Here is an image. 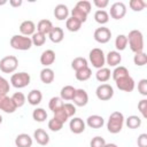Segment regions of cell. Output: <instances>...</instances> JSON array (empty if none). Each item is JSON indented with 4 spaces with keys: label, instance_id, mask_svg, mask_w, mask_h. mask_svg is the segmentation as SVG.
Listing matches in <instances>:
<instances>
[{
    "label": "cell",
    "instance_id": "obj_35",
    "mask_svg": "<svg viewBox=\"0 0 147 147\" xmlns=\"http://www.w3.org/2000/svg\"><path fill=\"white\" fill-rule=\"evenodd\" d=\"M10 98H11L14 105L16 106V108L23 107L24 103H25V101H26V98H25V95L22 92H15Z\"/></svg>",
    "mask_w": 147,
    "mask_h": 147
},
{
    "label": "cell",
    "instance_id": "obj_38",
    "mask_svg": "<svg viewBox=\"0 0 147 147\" xmlns=\"http://www.w3.org/2000/svg\"><path fill=\"white\" fill-rule=\"evenodd\" d=\"M129 6L133 11H141L147 6V2L144 0H131L129 2Z\"/></svg>",
    "mask_w": 147,
    "mask_h": 147
},
{
    "label": "cell",
    "instance_id": "obj_4",
    "mask_svg": "<svg viewBox=\"0 0 147 147\" xmlns=\"http://www.w3.org/2000/svg\"><path fill=\"white\" fill-rule=\"evenodd\" d=\"M88 57H90V62H91L92 67H94L96 69H101L106 64V55L101 48H98V47L93 48L90 52Z\"/></svg>",
    "mask_w": 147,
    "mask_h": 147
},
{
    "label": "cell",
    "instance_id": "obj_14",
    "mask_svg": "<svg viewBox=\"0 0 147 147\" xmlns=\"http://www.w3.org/2000/svg\"><path fill=\"white\" fill-rule=\"evenodd\" d=\"M20 32L22 36H25V37L32 36L36 32V24L30 20L23 21L20 25Z\"/></svg>",
    "mask_w": 147,
    "mask_h": 147
},
{
    "label": "cell",
    "instance_id": "obj_43",
    "mask_svg": "<svg viewBox=\"0 0 147 147\" xmlns=\"http://www.w3.org/2000/svg\"><path fill=\"white\" fill-rule=\"evenodd\" d=\"M54 118H56L57 121H60V122H62L63 124L68 121V115L65 114V111H64V109H63V107L62 108H60V109H57L56 111H54Z\"/></svg>",
    "mask_w": 147,
    "mask_h": 147
},
{
    "label": "cell",
    "instance_id": "obj_53",
    "mask_svg": "<svg viewBox=\"0 0 147 147\" xmlns=\"http://www.w3.org/2000/svg\"><path fill=\"white\" fill-rule=\"evenodd\" d=\"M6 2H7V1H6V0H2V1H0V5H5V3H6Z\"/></svg>",
    "mask_w": 147,
    "mask_h": 147
},
{
    "label": "cell",
    "instance_id": "obj_21",
    "mask_svg": "<svg viewBox=\"0 0 147 147\" xmlns=\"http://www.w3.org/2000/svg\"><path fill=\"white\" fill-rule=\"evenodd\" d=\"M48 37L51 39V41H53L54 44H59L63 40L64 38V32L62 30V28L60 26H53L52 31L48 33Z\"/></svg>",
    "mask_w": 147,
    "mask_h": 147
},
{
    "label": "cell",
    "instance_id": "obj_44",
    "mask_svg": "<svg viewBox=\"0 0 147 147\" xmlns=\"http://www.w3.org/2000/svg\"><path fill=\"white\" fill-rule=\"evenodd\" d=\"M10 85L8 83V80L6 78H3L2 76H0V95L2 94H7L9 92Z\"/></svg>",
    "mask_w": 147,
    "mask_h": 147
},
{
    "label": "cell",
    "instance_id": "obj_18",
    "mask_svg": "<svg viewBox=\"0 0 147 147\" xmlns=\"http://www.w3.org/2000/svg\"><path fill=\"white\" fill-rule=\"evenodd\" d=\"M86 124L91 129H101L105 124V119L100 115H91L86 119Z\"/></svg>",
    "mask_w": 147,
    "mask_h": 147
},
{
    "label": "cell",
    "instance_id": "obj_36",
    "mask_svg": "<svg viewBox=\"0 0 147 147\" xmlns=\"http://www.w3.org/2000/svg\"><path fill=\"white\" fill-rule=\"evenodd\" d=\"M63 105H64V102H63V100H62L60 96H53V98L49 100V102H48V107H49V109H51L53 113L56 111L57 109L62 108Z\"/></svg>",
    "mask_w": 147,
    "mask_h": 147
},
{
    "label": "cell",
    "instance_id": "obj_45",
    "mask_svg": "<svg viewBox=\"0 0 147 147\" xmlns=\"http://www.w3.org/2000/svg\"><path fill=\"white\" fill-rule=\"evenodd\" d=\"M106 144H107V142H106V140H105L102 137L96 136V137L92 138V140H91V142H90V146H91V147H105Z\"/></svg>",
    "mask_w": 147,
    "mask_h": 147
},
{
    "label": "cell",
    "instance_id": "obj_20",
    "mask_svg": "<svg viewBox=\"0 0 147 147\" xmlns=\"http://www.w3.org/2000/svg\"><path fill=\"white\" fill-rule=\"evenodd\" d=\"M37 32H39V33H41V34H44V36H46V34H48L51 31H52V29H53V23L49 21V20H40L39 22H38V24H37Z\"/></svg>",
    "mask_w": 147,
    "mask_h": 147
},
{
    "label": "cell",
    "instance_id": "obj_33",
    "mask_svg": "<svg viewBox=\"0 0 147 147\" xmlns=\"http://www.w3.org/2000/svg\"><path fill=\"white\" fill-rule=\"evenodd\" d=\"M32 118L36 121V122H45L47 119V113L44 108H36L33 111H32Z\"/></svg>",
    "mask_w": 147,
    "mask_h": 147
},
{
    "label": "cell",
    "instance_id": "obj_40",
    "mask_svg": "<svg viewBox=\"0 0 147 147\" xmlns=\"http://www.w3.org/2000/svg\"><path fill=\"white\" fill-rule=\"evenodd\" d=\"M31 41H32V45H34V46H42L46 41V36H44L39 32H34L31 37Z\"/></svg>",
    "mask_w": 147,
    "mask_h": 147
},
{
    "label": "cell",
    "instance_id": "obj_17",
    "mask_svg": "<svg viewBox=\"0 0 147 147\" xmlns=\"http://www.w3.org/2000/svg\"><path fill=\"white\" fill-rule=\"evenodd\" d=\"M54 16L59 21H64V20L67 21L68 16H69V8L67 7V5H64V3L56 5L54 8Z\"/></svg>",
    "mask_w": 147,
    "mask_h": 147
},
{
    "label": "cell",
    "instance_id": "obj_26",
    "mask_svg": "<svg viewBox=\"0 0 147 147\" xmlns=\"http://www.w3.org/2000/svg\"><path fill=\"white\" fill-rule=\"evenodd\" d=\"M82 22L75 17H68L65 21V28L70 31V32H77L80 30L82 28Z\"/></svg>",
    "mask_w": 147,
    "mask_h": 147
},
{
    "label": "cell",
    "instance_id": "obj_41",
    "mask_svg": "<svg viewBox=\"0 0 147 147\" xmlns=\"http://www.w3.org/2000/svg\"><path fill=\"white\" fill-rule=\"evenodd\" d=\"M62 127H63V123L60 122V121H57L56 118L53 117L52 119L48 121V129H49L51 131H53V132H57V131H60Z\"/></svg>",
    "mask_w": 147,
    "mask_h": 147
},
{
    "label": "cell",
    "instance_id": "obj_42",
    "mask_svg": "<svg viewBox=\"0 0 147 147\" xmlns=\"http://www.w3.org/2000/svg\"><path fill=\"white\" fill-rule=\"evenodd\" d=\"M75 7H77V8H79V9H82L83 11H85L87 15L91 13V2L90 1H87V0H80V1H78L77 3H76V6Z\"/></svg>",
    "mask_w": 147,
    "mask_h": 147
},
{
    "label": "cell",
    "instance_id": "obj_32",
    "mask_svg": "<svg viewBox=\"0 0 147 147\" xmlns=\"http://www.w3.org/2000/svg\"><path fill=\"white\" fill-rule=\"evenodd\" d=\"M111 76H113V79L114 80H117L119 78H123L125 76H129V70L123 67V65H118V67H115L114 71L111 72Z\"/></svg>",
    "mask_w": 147,
    "mask_h": 147
},
{
    "label": "cell",
    "instance_id": "obj_34",
    "mask_svg": "<svg viewBox=\"0 0 147 147\" xmlns=\"http://www.w3.org/2000/svg\"><path fill=\"white\" fill-rule=\"evenodd\" d=\"M127 46V38L125 34H118L115 39V47L117 49V52L124 51Z\"/></svg>",
    "mask_w": 147,
    "mask_h": 147
},
{
    "label": "cell",
    "instance_id": "obj_13",
    "mask_svg": "<svg viewBox=\"0 0 147 147\" xmlns=\"http://www.w3.org/2000/svg\"><path fill=\"white\" fill-rule=\"evenodd\" d=\"M69 127L75 134H80L85 131V122L80 117H72V119H70Z\"/></svg>",
    "mask_w": 147,
    "mask_h": 147
},
{
    "label": "cell",
    "instance_id": "obj_51",
    "mask_svg": "<svg viewBox=\"0 0 147 147\" xmlns=\"http://www.w3.org/2000/svg\"><path fill=\"white\" fill-rule=\"evenodd\" d=\"M23 3V1L22 0H9V5L11 6V7H20L21 5Z\"/></svg>",
    "mask_w": 147,
    "mask_h": 147
},
{
    "label": "cell",
    "instance_id": "obj_31",
    "mask_svg": "<svg viewBox=\"0 0 147 147\" xmlns=\"http://www.w3.org/2000/svg\"><path fill=\"white\" fill-rule=\"evenodd\" d=\"M85 67H88L87 64V60L85 57H82V56H78V57H75L71 62V68L75 70V71H78Z\"/></svg>",
    "mask_w": 147,
    "mask_h": 147
},
{
    "label": "cell",
    "instance_id": "obj_25",
    "mask_svg": "<svg viewBox=\"0 0 147 147\" xmlns=\"http://www.w3.org/2000/svg\"><path fill=\"white\" fill-rule=\"evenodd\" d=\"M54 78H55V74H54V71L51 68H44L40 71V80L44 84H51V83H53Z\"/></svg>",
    "mask_w": 147,
    "mask_h": 147
},
{
    "label": "cell",
    "instance_id": "obj_1",
    "mask_svg": "<svg viewBox=\"0 0 147 147\" xmlns=\"http://www.w3.org/2000/svg\"><path fill=\"white\" fill-rule=\"evenodd\" d=\"M130 49L134 53L144 52V36L139 30H131L126 36Z\"/></svg>",
    "mask_w": 147,
    "mask_h": 147
},
{
    "label": "cell",
    "instance_id": "obj_10",
    "mask_svg": "<svg viewBox=\"0 0 147 147\" xmlns=\"http://www.w3.org/2000/svg\"><path fill=\"white\" fill-rule=\"evenodd\" d=\"M115 83H116L117 88L121 91H124V92H132L134 90V86H136L134 80L130 75L115 80Z\"/></svg>",
    "mask_w": 147,
    "mask_h": 147
},
{
    "label": "cell",
    "instance_id": "obj_39",
    "mask_svg": "<svg viewBox=\"0 0 147 147\" xmlns=\"http://www.w3.org/2000/svg\"><path fill=\"white\" fill-rule=\"evenodd\" d=\"M71 17H75V18L79 20L82 23H84L87 20V14L85 11H83L82 9H79L77 7H74V9L71 10Z\"/></svg>",
    "mask_w": 147,
    "mask_h": 147
},
{
    "label": "cell",
    "instance_id": "obj_27",
    "mask_svg": "<svg viewBox=\"0 0 147 147\" xmlns=\"http://www.w3.org/2000/svg\"><path fill=\"white\" fill-rule=\"evenodd\" d=\"M110 76H111V72H110V69L109 68H101V69H98L96 74H95V78L98 82L100 83H106L110 79Z\"/></svg>",
    "mask_w": 147,
    "mask_h": 147
},
{
    "label": "cell",
    "instance_id": "obj_5",
    "mask_svg": "<svg viewBox=\"0 0 147 147\" xmlns=\"http://www.w3.org/2000/svg\"><path fill=\"white\" fill-rule=\"evenodd\" d=\"M30 82H31V77L25 71L13 74L10 77V83L15 88H24L30 84Z\"/></svg>",
    "mask_w": 147,
    "mask_h": 147
},
{
    "label": "cell",
    "instance_id": "obj_30",
    "mask_svg": "<svg viewBox=\"0 0 147 147\" xmlns=\"http://www.w3.org/2000/svg\"><path fill=\"white\" fill-rule=\"evenodd\" d=\"M125 121V124H126V126L129 127V129H132V130H134V129H138L140 125H141V118L139 117V116H137V115H131V116H129L126 119H124Z\"/></svg>",
    "mask_w": 147,
    "mask_h": 147
},
{
    "label": "cell",
    "instance_id": "obj_7",
    "mask_svg": "<svg viewBox=\"0 0 147 147\" xmlns=\"http://www.w3.org/2000/svg\"><path fill=\"white\" fill-rule=\"evenodd\" d=\"M95 94H96V98L101 101H108L110 100L113 96H114V88L111 85L109 84H100L96 90H95Z\"/></svg>",
    "mask_w": 147,
    "mask_h": 147
},
{
    "label": "cell",
    "instance_id": "obj_50",
    "mask_svg": "<svg viewBox=\"0 0 147 147\" xmlns=\"http://www.w3.org/2000/svg\"><path fill=\"white\" fill-rule=\"evenodd\" d=\"M93 3L99 9H103L109 5V1L108 0H93Z\"/></svg>",
    "mask_w": 147,
    "mask_h": 147
},
{
    "label": "cell",
    "instance_id": "obj_16",
    "mask_svg": "<svg viewBox=\"0 0 147 147\" xmlns=\"http://www.w3.org/2000/svg\"><path fill=\"white\" fill-rule=\"evenodd\" d=\"M55 62V52L52 49H46L41 53L40 55V63L45 67L48 68L51 64H53Z\"/></svg>",
    "mask_w": 147,
    "mask_h": 147
},
{
    "label": "cell",
    "instance_id": "obj_9",
    "mask_svg": "<svg viewBox=\"0 0 147 147\" xmlns=\"http://www.w3.org/2000/svg\"><path fill=\"white\" fill-rule=\"evenodd\" d=\"M94 40L99 44H107L111 38V31L110 29L106 26H100L94 31Z\"/></svg>",
    "mask_w": 147,
    "mask_h": 147
},
{
    "label": "cell",
    "instance_id": "obj_48",
    "mask_svg": "<svg viewBox=\"0 0 147 147\" xmlns=\"http://www.w3.org/2000/svg\"><path fill=\"white\" fill-rule=\"evenodd\" d=\"M138 109H139V111L141 113V115H142V117H147V100L146 99H142V100H140L139 101V103H138Z\"/></svg>",
    "mask_w": 147,
    "mask_h": 147
},
{
    "label": "cell",
    "instance_id": "obj_15",
    "mask_svg": "<svg viewBox=\"0 0 147 147\" xmlns=\"http://www.w3.org/2000/svg\"><path fill=\"white\" fill-rule=\"evenodd\" d=\"M122 62V55L117 51H110L106 55V63L109 67H118Z\"/></svg>",
    "mask_w": 147,
    "mask_h": 147
},
{
    "label": "cell",
    "instance_id": "obj_22",
    "mask_svg": "<svg viewBox=\"0 0 147 147\" xmlns=\"http://www.w3.org/2000/svg\"><path fill=\"white\" fill-rule=\"evenodd\" d=\"M76 90L74 86L71 85H65L61 88V92H60V98L62 100H65V101H71L76 94Z\"/></svg>",
    "mask_w": 147,
    "mask_h": 147
},
{
    "label": "cell",
    "instance_id": "obj_24",
    "mask_svg": "<svg viewBox=\"0 0 147 147\" xmlns=\"http://www.w3.org/2000/svg\"><path fill=\"white\" fill-rule=\"evenodd\" d=\"M42 100V93L39 90H31L28 94V102L31 106H38Z\"/></svg>",
    "mask_w": 147,
    "mask_h": 147
},
{
    "label": "cell",
    "instance_id": "obj_47",
    "mask_svg": "<svg viewBox=\"0 0 147 147\" xmlns=\"http://www.w3.org/2000/svg\"><path fill=\"white\" fill-rule=\"evenodd\" d=\"M138 91L141 95H147V79L144 78V79H140L139 83H138Z\"/></svg>",
    "mask_w": 147,
    "mask_h": 147
},
{
    "label": "cell",
    "instance_id": "obj_28",
    "mask_svg": "<svg viewBox=\"0 0 147 147\" xmlns=\"http://www.w3.org/2000/svg\"><path fill=\"white\" fill-rule=\"evenodd\" d=\"M91 76H92V70H91L90 67H85V68L76 71V74H75L76 79L79 80V82H85V80L90 79Z\"/></svg>",
    "mask_w": 147,
    "mask_h": 147
},
{
    "label": "cell",
    "instance_id": "obj_3",
    "mask_svg": "<svg viewBox=\"0 0 147 147\" xmlns=\"http://www.w3.org/2000/svg\"><path fill=\"white\" fill-rule=\"evenodd\" d=\"M9 44L14 49L17 51H29L32 47L31 37H25L22 34H14L10 38Z\"/></svg>",
    "mask_w": 147,
    "mask_h": 147
},
{
    "label": "cell",
    "instance_id": "obj_11",
    "mask_svg": "<svg viewBox=\"0 0 147 147\" xmlns=\"http://www.w3.org/2000/svg\"><path fill=\"white\" fill-rule=\"evenodd\" d=\"M16 106L14 105L11 98H9L7 94L0 95V110L7 113V114H13L16 111Z\"/></svg>",
    "mask_w": 147,
    "mask_h": 147
},
{
    "label": "cell",
    "instance_id": "obj_52",
    "mask_svg": "<svg viewBox=\"0 0 147 147\" xmlns=\"http://www.w3.org/2000/svg\"><path fill=\"white\" fill-rule=\"evenodd\" d=\"M105 147H118L116 144H113V142H109V144H106Z\"/></svg>",
    "mask_w": 147,
    "mask_h": 147
},
{
    "label": "cell",
    "instance_id": "obj_37",
    "mask_svg": "<svg viewBox=\"0 0 147 147\" xmlns=\"http://www.w3.org/2000/svg\"><path fill=\"white\" fill-rule=\"evenodd\" d=\"M133 62L137 67H144L147 63V55L145 52H139V53H134L133 56Z\"/></svg>",
    "mask_w": 147,
    "mask_h": 147
},
{
    "label": "cell",
    "instance_id": "obj_19",
    "mask_svg": "<svg viewBox=\"0 0 147 147\" xmlns=\"http://www.w3.org/2000/svg\"><path fill=\"white\" fill-rule=\"evenodd\" d=\"M33 138L41 146H46L49 142V136L44 129H37L33 132Z\"/></svg>",
    "mask_w": 147,
    "mask_h": 147
},
{
    "label": "cell",
    "instance_id": "obj_8",
    "mask_svg": "<svg viewBox=\"0 0 147 147\" xmlns=\"http://www.w3.org/2000/svg\"><path fill=\"white\" fill-rule=\"evenodd\" d=\"M111 18L114 20H122L125 15H126V6L124 2H114L110 6V10L109 14Z\"/></svg>",
    "mask_w": 147,
    "mask_h": 147
},
{
    "label": "cell",
    "instance_id": "obj_2",
    "mask_svg": "<svg viewBox=\"0 0 147 147\" xmlns=\"http://www.w3.org/2000/svg\"><path fill=\"white\" fill-rule=\"evenodd\" d=\"M124 116L122 113L119 111H114L110 114L109 116V119L107 122V129L110 133H118L122 131L123 129V125H124Z\"/></svg>",
    "mask_w": 147,
    "mask_h": 147
},
{
    "label": "cell",
    "instance_id": "obj_46",
    "mask_svg": "<svg viewBox=\"0 0 147 147\" xmlns=\"http://www.w3.org/2000/svg\"><path fill=\"white\" fill-rule=\"evenodd\" d=\"M63 109H64V111H65V114L68 115V117L70 118V117H74L75 116V114H76V106L74 105V103H64L63 105Z\"/></svg>",
    "mask_w": 147,
    "mask_h": 147
},
{
    "label": "cell",
    "instance_id": "obj_23",
    "mask_svg": "<svg viewBox=\"0 0 147 147\" xmlns=\"http://www.w3.org/2000/svg\"><path fill=\"white\" fill-rule=\"evenodd\" d=\"M16 147H31L32 146V138L28 133H21L15 139Z\"/></svg>",
    "mask_w": 147,
    "mask_h": 147
},
{
    "label": "cell",
    "instance_id": "obj_29",
    "mask_svg": "<svg viewBox=\"0 0 147 147\" xmlns=\"http://www.w3.org/2000/svg\"><path fill=\"white\" fill-rule=\"evenodd\" d=\"M94 20L96 23H99L100 25H103L106 23H108L109 21V15L106 10L103 9H98L95 13H94Z\"/></svg>",
    "mask_w": 147,
    "mask_h": 147
},
{
    "label": "cell",
    "instance_id": "obj_12",
    "mask_svg": "<svg viewBox=\"0 0 147 147\" xmlns=\"http://www.w3.org/2000/svg\"><path fill=\"white\" fill-rule=\"evenodd\" d=\"M74 105L77 107H85L88 102V94L85 90L83 88H77L76 90V94L72 99Z\"/></svg>",
    "mask_w": 147,
    "mask_h": 147
},
{
    "label": "cell",
    "instance_id": "obj_54",
    "mask_svg": "<svg viewBox=\"0 0 147 147\" xmlns=\"http://www.w3.org/2000/svg\"><path fill=\"white\" fill-rule=\"evenodd\" d=\"M1 123H2V116L0 115V124H1Z\"/></svg>",
    "mask_w": 147,
    "mask_h": 147
},
{
    "label": "cell",
    "instance_id": "obj_49",
    "mask_svg": "<svg viewBox=\"0 0 147 147\" xmlns=\"http://www.w3.org/2000/svg\"><path fill=\"white\" fill-rule=\"evenodd\" d=\"M138 147H147V133H141L137 140Z\"/></svg>",
    "mask_w": 147,
    "mask_h": 147
},
{
    "label": "cell",
    "instance_id": "obj_6",
    "mask_svg": "<svg viewBox=\"0 0 147 147\" xmlns=\"http://www.w3.org/2000/svg\"><path fill=\"white\" fill-rule=\"evenodd\" d=\"M18 67V60L15 55H8L0 60V70L5 74H13Z\"/></svg>",
    "mask_w": 147,
    "mask_h": 147
}]
</instances>
